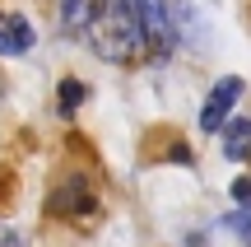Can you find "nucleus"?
I'll list each match as a JSON object with an SVG mask.
<instances>
[{
    "mask_svg": "<svg viewBox=\"0 0 251 247\" xmlns=\"http://www.w3.org/2000/svg\"><path fill=\"white\" fill-rule=\"evenodd\" d=\"M93 205H98V196L89 192V182H84V177H70V182L56 192V210L70 215V220H84V215H93Z\"/></svg>",
    "mask_w": 251,
    "mask_h": 247,
    "instance_id": "obj_4",
    "label": "nucleus"
},
{
    "mask_svg": "<svg viewBox=\"0 0 251 247\" xmlns=\"http://www.w3.org/2000/svg\"><path fill=\"white\" fill-rule=\"evenodd\" d=\"M135 14L144 24V37H149V56H168L172 42H177V28H172V14H168V0H130Z\"/></svg>",
    "mask_w": 251,
    "mask_h": 247,
    "instance_id": "obj_2",
    "label": "nucleus"
},
{
    "mask_svg": "<svg viewBox=\"0 0 251 247\" xmlns=\"http://www.w3.org/2000/svg\"><path fill=\"white\" fill-rule=\"evenodd\" d=\"M242 98V80L237 75H228V80H219L214 89H209L205 108H200V131H219L228 117H233V103Z\"/></svg>",
    "mask_w": 251,
    "mask_h": 247,
    "instance_id": "obj_3",
    "label": "nucleus"
},
{
    "mask_svg": "<svg viewBox=\"0 0 251 247\" xmlns=\"http://www.w3.org/2000/svg\"><path fill=\"white\" fill-rule=\"evenodd\" d=\"M56 98H61V112H75L84 98H89V89H84L79 80H61V93H56Z\"/></svg>",
    "mask_w": 251,
    "mask_h": 247,
    "instance_id": "obj_8",
    "label": "nucleus"
},
{
    "mask_svg": "<svg viewBox=\"0 0 251 247\" xmlns=\"http://www.w3.org/2000/svg\"><path fill=\"white\" fill-rule=\"evenodd\" d=\"M102 5H107V0H61V14H65V24H70L75 33H84V28L98 19Z\"/></svg>",
    "mask_w": 251,
    "mask_h": 247,
    "instance_id": "obj_6",
    "label": "nucleus"
},
{
    "mask_svg": "<svg viewBox=\"0 0 251 247\" xmlns=\"http://www.w3.org/2000/svg\"><path fill=\"white\" fill-rule=\"evenodd\" d=\"M228 159H251V121H228Z\"/></svg>",
    "mask_w": 251,
    "mask_h": 247,
    "instance_id": "obj_7",
    "label": "nucleus"
},
{
    "mask_svg": "<svg viewBox=\"0 0 251 247\" xmlns=\"http://www.w3.org/2000/svg\"><path fill=\"white\" fill-rule=\"evenodd\" d=\"M233 201H242V205L251 201V182H237V187H233Z\"/></svg>",
    "mask_w": 251,
    "mask_h": 247,
    "instance_id": "obj_9",
    "label": "nucleus"
},
{
    "mask_svg": "<svg viewBox=\"0 0 251 247\" xmlns=\"http://www.w3.org/2000/svg\"><path fill=\"white\" fill-rule=\"evenodd\" d=\"M33 24L24 14H0V56H24L33 47Z\"/></svg>",
    "mask_w": 251,
    "mask_h": 247,
    "instance_id": "obj_5",
    "label": "nucleus"
},
{
    "mask_svg": "<svg viewBox=\"0 0 251 247\" xmlns=\"http://www.w3.org/2000/svg\"><path fill=\"white\" fill-rule=\"evenodd\" d=\"M84 33H89L93 52L102 61H112V65H130V61H144L149 56V37H144V24H140L130 0H107Z\"/></svg>",
    "mask_w": 251,
    "mask_h": 247,
    "instance_id": "obj_1",
    "label": "nucleus"
}]
</instances>
